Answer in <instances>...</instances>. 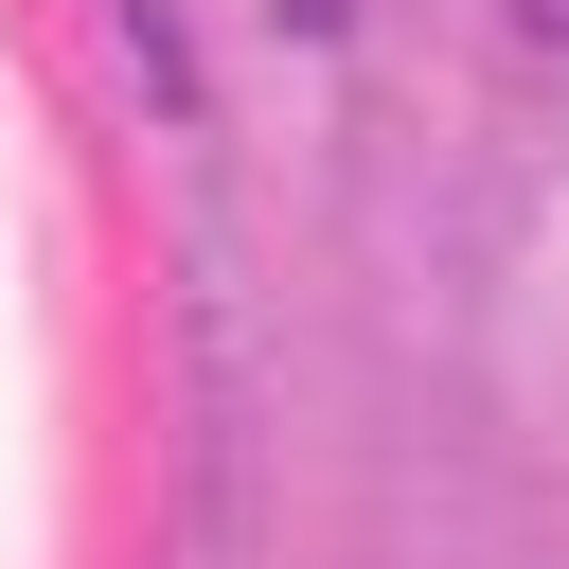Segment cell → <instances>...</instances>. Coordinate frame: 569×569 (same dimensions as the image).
I'll use <instances>...</instances> for the list:
<instances>
[{"instance_id": "6da1fadb", "label": "cell", "mask_w": 569, "mask_h": 569, "mask_svg": "<svg viewBox=\"0 0 569 569\" xmlns=\"http://www.w3.org/2000/svg\"><path fill=\"white\" fill-rule=\"evenodd\" d=\"M516 36H533V53H569V0H516Z\"/></svg>"}]
</instances>
